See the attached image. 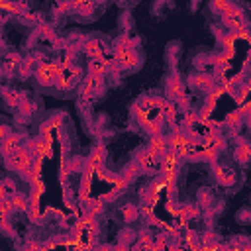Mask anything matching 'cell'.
Masks as SVG:
<instances>
[{
  "label": "cell",
  "instance_id": "obj_23",
  "mask_svg": "<svg viewBox=\"0 0 251 251\" xmlns=\"http://www.w3.org/2000/svg\"><path fill=\"white\" fill-rule=\"evenodd\" d=\"M135 237H137V243H133V245H131L133 249H139V247H141V249H143V247H151V243H153V235H151V231H149V229L139 231Z\"/></svg>",
  "mask_w": 251,
  "mask_h": 251
},
{
  "label": "cell",
  "instance_id": "obj_1",
  "mask_svg": "<svg viewBox=\"0 0 251 251\" xmlns=\"http://www.w3.org/2000/svg\"><path fill=\"white\" fill-rule=\"evenodd\" d=\"M4 161H6V167H8L10 171L25 173V171L31 167V163H33V155L29 153V149H27L25 145H20L12 155L4 157Z\"/></svg>",
  "mask_w": 251,
  "mask_h": 251
},
{
  "label": "cell",
  "instance_id": "obj_5",
  "mask_svg": "<svg viewBox=\"0 0 251 251\" xmlns=\"http://www.w3.org/2000/svg\"><path fill=\"white\" fill-rule=\"evenodd\" d=\"M155 161H161L165 157V153L169 151V143H167V137L157 133V135H151L149 143H147V149H145Z\"/></svg>",
  "mask_w": 251,
  "mask_h": 251
},
{
  "label": "cell",
  "instance_id": "obj_7",
  "mask_svg": "<svg viewBox=\"0 0 251 251\" xmlns=\"http://www.w3.org/2000/svg\"><path fill=\"white\" fill-rule=\"evenodd\" d=\"M188 84L194 88V90H200V92H208L214 84H216V76L214 75H208V73H196L188 78Z\"/></svg>",
  "mask_w": 251,
  "mask_h": 251
},
{
  "label": "cell",
  "instance_id": "obj_36",
  "mask_svg": "<svg viewBox=\"0 0 251 251\" xmlns=\"http://www.w3.org/2000/svg\"><path fill=\"white\" fill-rule=\"evenodd\" d=\"M198 239H200V241H202V245H204V243H210V241H214V239H216V233H214V231H206V233L198 235Z\"/></svg>",
  "mask_w": 251,
  "mask_h": 251
},
{
  "label": "cell",
  "instance_id": "obj_31",
  "mask_svg": "<svg viewBox=\"0 0 251 251\" xmlns=\"http://www.w3.org/2000/svg\"><path fill=\"white\" fill-rule=\"evenodd\" d=\"M182 124H184V129H188V127H194L196 124H198V114L194 112V110H184V116H182Z\"/></svg>",
  "mask_w": 251,
  "mask_h": 251
},
{
  "label": "cell",
  "instance_id": "obj_25",
  "mask_svg": "<svg viewBox=\"0 0 251 251\" xmlns=\"http://www.w3.org/2000/svg\"><path fill=\"white\" fill-rule=\"evenodd\" d=\"M4 100H6V104L10 106V108H18V104H20V100L25 96L24 92H14V90H4Z\"/></svg>",
  "mask_w": 251,
  "mask_h": 251
},
{
  "label": "cell",
  "instance_id": "obj_6",
  "mask_svg": "<svg viewBox=\"0 0 251 251\" xmlns=\"http://www.w3.org/2000/svg\"><path fill=\"white\" fill-rule=\"evenodd\" d=\"M82 51L86 53L88 59H102V57H106V45L100 39H96V37L84 39L82 41Z\"/></svg>",
  "mask_w": 251,
  "mask_h": 251
},
{
  "label": "cell",
  "instance_id": "obj_21",
  "mask_svg": "<svg viewBox=\"0 0 251 251\" xmlns=\"http://www.w3.org/2000/svg\"><path fill=\"white\" fill-rule=\"evenodd\" d=\"M102 210H104V200L98 196V198H90V202L86 204V208H84V212L88 214V216H100L102 214Z\"/></svg>",
  "mask_w": 251,
  "mask_h": 251
},
{
  "label": "cell",
  "instance_id": "obj_10",
  "mask_svg": "<svg viewBox=\"0 0 251 251\" xmlns=\"http://www.w3.org/2000/svg\"><path fill=\"white\" fill-rule=\"evenodd\" d=\"M165 92L169 96V100L176 102L182 94H184V82L178 75H171V78L167 80V86H165Z\"/></svg>",
  "mask_w": 251,
  "mask_h": 251
},
{
  "label": "cell",
  "instance_id": "obj_39",
  "mask_svg": "<svg viewBox=\"0 0 251 251\" xmlns=\"http://www.w3.org/2000/svg\"><path fill=\"white\" fill-rule=\"evenodd\" d=\"M27 247H29V249H39L41 245H39V243H27Z\"/></svg>",
  "mask_w": 251,
  "mask_h": 251
},
{
  "label": "cell",
  "instance_id": "obj_13",
  "mask_svg": "<svg viewBox=\"0 0 251 251\" xmlns=\"http://www.w3.org/2000/svg\"><path fill=\"white\" fill-rule=\"evenodd\" d=\"M233 157H235V161L241 163V165H245V163L249 161V157H251V147H249V143H247L245 139H239V141H237L235 151H233Z\"/></svg>",
  "mask_w": 251,
  "mask_h": 251
},
{
  "label": "cell",
  "instance_id": "obj_38",
  "mask_svg": "<svg viewBox=\"0 0 251 251\" xmlns=\"http://www.w3.org/2000/svg\"><path fill=\"white\" fill-rule=\"evenodd\" d=\"M8 133H10V127H8V126H4V124H0V141H2Z\"/></svg>",
  "mask_w": 251,
  "mask_h": 251
},
{
  "label": "cell",
  "instance_id": "obj_40",
  "mask_svg": "<svg viewBox=\"0 0 251 251\" xmlns=\"http://www.w3.org/2000/svg\"><path fill=\"white\" fill-rule=\"evenodd\" d=\"M4 22H6V14H4V12H2V10H0V25H2V24H4Z\"/></svg>",
  "mask_w": 251,
  "mask_h": 251
},
{
  "label": "cell",
  "instance_id": "obj_20",
  "mask_svg": "<svg viewBox=\"0 0 251 251\" xmlns=\"http://www.w3.org/2000/svg\"><path fill=\"white\" fill-rule=\"evenodd\" d=\"M216 180H218L220 184H224V186H231V184H235V171L224 167V169L220 171V175H216Z\"/></svg>",
  "mask_w": 251,
  "mask_h": 251
},
{
  "label": "cell",
  "instance_id": "obj_24",
  "mask_svg": "<svg viewBox=\"0 0 251 251\" xmlns=\"http://www.w3.org/2000/svg\"><path fill=\"white\" fill-rule=\"evenodd\" d=\"M135 235H137V233H135L133 229H129V227L122 229V231L118 233V239H120V245H118V247H120V249H124V247L127 249L129 243H131V239H135Z\"/></svg>",
  "mask_w": 251,
  "mask_h": 251
},
{
  "label": "cell",
  "instance_id": "obj_9",
  "mask_svg": "<svg viewBox=\"0 0 251 251\" xmlns=\"http://www.w3.org/2000/svg\"><path fill=\"white\" fill-rule=\"evenodd\" d=\"M20 145H24V135L10 131V133L0 141V153H2L4 157H8V155H12Z\"/></svg>",
  "mask_w": 251,
  "mask_h": 251
},
{
  "label": "cell",
  "instance_id": "obj_8",
  "mask_svg": "<svg viewBox=\"0 0 251 251\" xmlns=\"http://www.w3.org/2000/svg\"><path fill=\"white\" fill-rule=\"evenodd\" d=\"M200 143L204 147H212L216 151H224L227 147V139L220 133V131H206L202 137H200Z\"/></svg>",
  "mask_w": 251,
  "mask_h": 251
},
{
  "label": "cell",
  "instance_id": "obj_35",
  "mask_svg": "<svg viewBox=\"0 0 251 251\" xmlns=\"http://www.w3.org/2000/svg\"><path fill=\"white\" fill-rule=\"evenodd\" d=\"M167 239H169V235L167 233H159L157 237H155V241L151 243V247L149 249H165L169 243H167Z\"/></svg>",
  "mask_w": 251,
  "mask_h": 251
},
{
  "label": "cell",
  "instance_id": "obj_41",
  "mask_svg": "<svg viewBox=\"0 0 251 251\" xmlns=\"http://www.w3.org/2000/svg\"><path fill=\"white\" fill-rule=\"evenodd\" d=\"M88 2H92V4H102V2H106V0H88Z\"/></svg>",
  "mask_w": 251,
  "mask_h": 251
},
{
  "label": "cell",
  "instance_id": "obj_29",
  "mask_svg": "<svg viewBox=\"0 0 251 251\" xmlns=\"http://www.w3.org/2000/svg\"><path fill=\"white\" fill-rule=\"evenodd\" d=\"M143 129L149 133V137H151V135H157V133H161V129H163V122H159L157 118L147 120V122L143 124Z\"/></svg>",
  "mask_w": 251,
  "mask_h": 251
},
{
  "label": "cell",
  "instance_id": "obj_12",
  "mask_svg": "<svg viewBox=\"0 0 251 251\" xmlns=\"http://www.w3.org/2000/svg\"><path fill=\"white\" fill-rule=\"evenodd\" d=\"M176 104L173 102V100H163V104H161V108H159V112L163 114V120H165V124H169V126H175V120H176Z\"/></svg>",
  "mask_w": 251,
  "mask_h": 251
},
{
  "label": "cell",
  "instance_id": "obj_2",
  "mask_svg": "<svg viewBox=\"0 0 251 251\" xmlns=\"http://www.w3.org/2000/svg\"><path fill=\"white\" fill-rule=\"evenodd\" d=\"M63 73H65V71H63V67H61L59 61H51V63L43 61V63H39L37 69H35V78H37V82H39L41 86H51V84L55 82V78L61 76Z\"/></svg>",
  "mask_w": 251,
  "mask_h": 251
},
{
  "label": "cell",
  "instance_id": "obj_17",
  "mask_svg": "<svg viewBox=\"0 0 251 251\" xmlns=\"http://www.w3.org/2000/svg\"><path fill=\"white\" fill-rule=\"evenodd\" d=\"M108 71V59L102 57V59H90L88 63V73L90 75H98V76H104Z\"/></svg>",
  "mask_w": 251,
  "mask_h": 251
},
{
  "label": "cell",
  "instance_id": "obj_22",
  "mask_svg": "<svg viewBox=\"0 0 251 251\" xmlns=\"http://www.w3.org/2000/svg\"><path fill=\"white\" fill-rule=\"evenodd\" d=\"M243 122H245V120H243V116H241L237 110H233V112H229V114L226 116V122H224V124H226V126H227V127H229V129L235 133V129H237V127H239Z\"/></svg>",
  "mask_w": 251,
  "mask_h": 251
},
{
  "label": "cell",
  "instance_id": "obj_14",
  "mask_svg": "<svg viewBox=\"0 0 251 251\" xmlns=\"http://www.w3.org/2000/svg\"><path fill=\"white\" fill-rule=\"evenodd\" d=\"M210 6H212V12L220 14L222 18L229 16L233 12V8H235V4L231 0H210Z\"/></svg>",
  "mask_w": 251,
  "mask_h": 251
},
{
  "label": "cell",
  "instance_id": "obj_3",
  "mask_svg": "<svg viewBox=\"0 0 251 251\" xmlns=\"http://www.w3.org/2000/svg\"><path fill=\"white\" fill-rule=\"evenodd\" d=\"M24 145L29 149V153L33 155V159H53V143L47 141L43 135L33 137L29 141H25Z\"/></svg>",
  "mask_w": 251,
  "mask_h": 251
},
{
  "label": "cell",
  "instance_id": "obj_19",
  "mask_svg": "<svg viewBox=\"0 0 251 251\" xmlns=\"http://www.w3.org/2000/svg\"><path fill=\"white\" fill-rule=\"evenodd\" d=\"M120 175H122V178L129 184L137 175H141V171H139V167L135 165V161H131V163H127V165L122 169V173H120Z\"/></svg>",
  "mask_w": 251,
  "mask_h": 251
},
{
  "label": "cell",
  "instance_id": "obj_15",
  "mask_svg": "<svg viewBox=\"0 0 251 251\" xmlns=\"http://www.w3.org/2000/svg\"><path fill=\"white\" fill-rule=\"evenodd\" d=\"M229 57H226L224 53H220V55H216V57H212V63H214V76H224L226 75V71L229 69Z\"/></svg>",
  "mask_w": 251,
  "mask_h": 251
},
{
  "label": "cell",
  "instance_id": "obj_4",
  "mask_svg": "<svg viewBox=\"0 0 251 251\" xmlns=\"http://www.w3.org/2000/svg\"><path fill=\"white\" fill-rule=\"evenodd\" d=\"M104 161H106V149H104V145H94V147H92V151H90V155L84 159L82 171H86V173H92V175H94V173L102 171Z\"/></svg>",
  "mask_w": 251,
  "mask_h": 251
},
{
  "label": "cell",
  "instance_id": "obj_11",
  "mask_svg": "<svg viewBox=\"0 0 251 251\" xmlns=\"http://www.w3.org/2000/svg\"><path fill=\"white\" fill-rule=\"evenodd\" d=\"M133 161H135V165L139 167L141 173H153V171H157V167H159V165H157L159 161H155L147 151H139Z\"/></svg>",
  "mask_w": 251,
  "mask_h": 251
},
{
  "label": "cell",
  "instance_id": "obj_16",
  "mask_svg": "<svg viewBox=\"0 0 251 251\" xmlns=\"http://www.w3.org/2000/svg\"><path fill=\"white\" fill-rule=\"evenodd\" d=\"M10 200H12V208H14V212H27V208H29V198L25 196V194H22V192H14V194H10Z\"/></svg>",
  "mask_w": 251,
  "mask_h": 251
},
{
  "label": "cell",
  "instance_id": "obj_28",
  "mask_svg": "<svg viewBox=\"0 0 251 251\" xmlns=\"http://www.w3.org/2000/svg\"><path fill=\"white\" fill-rule=\"evenodd\" d=\"M14 192H16V184H14V180H10V178L0 180V200L10 198V194H14Z\"/></svg>",
  "mask_w": 251,
  "mask_h": 251
},
{
  "label": "cell",
  "instance_id": "obj_18",
  "mask_svg": "<svg viewBox=\"0 0 251 251\" xmlns=\"http://www.w3.org/2000/svg\"><path fill=\"white\" fill-rule=\"evenodd\" d=\"M176 216L186 218V220H194V218L198 216V208H196L194 204H180V206H176V214H175V218H176Z\"/></svg>",
  "mask_w": 251,
  "mask_h": 251
},
{
  "label": "cell",
  "instance_id": "obj_33",
  "mask_svg": "<svg viewBox=\"0 0 251 251\" xmlns=\"http://www.w3.org/2000/svg\"><path fill=\"white\" fill-rule=\"evenodd\" d=\"M18 108H20V112H22V114H25V116H31V114L35 112V106H33V104H31V102H29V100H27L25 96H24V98L20 100Z\"/></svg>",
  "mask_w": 251,
  "mask_h": 251
},
{
  "label": "cell",
  "instance_id": "obj_34",
  "mask_svg": "<svg viewBox=\"0 0 251 251\" xmlns=\"http://www.w3.org/2000/svg\"><path fill=\"white\" fill-rule=\"evenodd\" d=\"M20 63H22V57H20L18 53H10V55L6 57V69H8V71L18 69V67H20Z\"/></svg>",
  "mask_w": 251,
  "mask_h": 251
},
{
  "label": "cell",
  "instance_id": "obj_27",
  "mask_svg": "<svg viewBox=\"0 0 251 251\" xmlns=\"http://www.w3.org/2000/svg\"><path fill=\"white\" fill-rule=\"evenodd\" d=\"M22 6L24 4H16V2H12V0H0V10L4 12V14H22Z\"/></svg>",
  "mask_w": 251,
  "mask_h": 251
},
{
  "label": "cell",
  "instance_id": "obj_32",
  "mask_svg": "<svg viewBox=\"0 0 251 251\" xmlns=\"http://www.w3.org/2000/svg\"><path fill=\"white\" fill-rule=\"evenodd\" d=\"M71 10V0H57L55 2V8H53V14L55 16H61V14H67Z\"/></svg>",
  "mask_w": 251,
  "mask_h": 251
},
{
  "label": "cell",
  "instance_id": "obj_37",
  "mask_svg": "<svg viewBox=\"0 0 251 251\" xmlns=\"http://www.w3.org/2000/svg\"><path fill=\"white\" fill-rule=\"evenodd\" d=\"M165 210H167L169 214H173V216L176 214V206H173V202H171V200H167V204H165Z\"/></svg>",
  "mask_w": 251,
  "mask_h": 251
},
{
  "label": "cell",
  "instance_id": "obj_30",
  "mask_svg": "<svg viewBox=\"0 0 251 251\" xmlns=\"http://www.w3.org/2000/svg\"><path fill=\"white\" fill-rule=\"evenodd\" d=\"M14 212V208H12V200L10 198H4V200H0V226L8 220V216Z\"/></svg>",
  "mask_w": 251,
  "mask_h": 251
},
{
  "label": "cell",
  "instance_id": "obj_26",
  "mask_svg": "<svg viewBox=\"0 0 251 251\" xmlns=\"http://www.w3.org/2000/svg\"><path fill=\"white\" fill-rule=\"evenodd\" d=\"M122 216H124V220L129 224V222H135L137 218H139V208L137 206H133V204H126L124 208H122Z\"/></svg>",
  "mask_w": 251,
  "mask_h": 251
}]
</instances>
